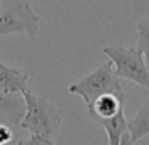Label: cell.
<instances>
[{
	"label": "cell",
	"mask_w": 149,
	"mask_h": 145,
	"mask_svg": "<svg viewBox=\"0 0 149 145\" xmlns=\"http://www.w3.org/2000/svg\"><path fill=\"white\" fill-rule=\"evenodd\" d=\"M24 115L19 121V128L26 129L31 135H42L53 139L61 128V113L56 105L45 96L32 93L31 89L23 91Z\"/></svg>",
	"instance_id": "cell-1"
},
{
	"label": "cell",
	"mask_w": 149,
	"mask_h": 145,
	"mask_svg": "<svg viewBox=\"0 0 149 145\" xmlns=\"http://www.w3.org/2000/svg\"><path fill=\"white\" fill-rule=\"evenodd\" d=\"M103 54L109 59L114 74L120 80H128L149 91V67L136 46L107 45L103 48Z\"/></svg>",
	"instance_id": "cell-2"
},
{
	"label": "cell",
	"mask_w": 149,
	"mask_h": 145,
	"mask_svg": "<svg viewBox=\"0 0 149 145\" xmlns=\"http://www.w3.org/2000/svg\"><path fill=\"white\" fill-rule=\"evenodd\" d=\"M40 16L24 0H0V37L26 34L34 37L40 29Z\"/></svg>",
	"instance_id": "cell-3"
},
{
	"label": "cell",
	"mask_w": 149,
	"mask_h": 145,
	"mask_svg": "<svg viewBox=\"0 0 149 145\" xmlns=\"http://www.w3.org/2000/svg\"><path fill=\"white\" fill-rule=\"evenodd\" d=\"M117 89H122V83H120V78L114 74L112 64L107 61L103 65H100L96 70L84 77L82 80L72 83L68 88V93L82 97L85 105H88L98 96Z\"/></svg>",
	"instance_id": "cell-4"
},
{
	"label": "cell",
	"mask_w": 149,
	"mask_h": 145,
	"mask_svg": "<svg viewBox=\"0 0 149 145\" xmlns=\"http://www.w3.org/2000/svg\"><path fill=\"white\" fill-rule=\"evenodd\" d=\"M123 100H125L123 89H117L98 96L91 104H88L87 109L90 112V116L98 123L100 120L114 116L120 110H123Z\"/></svg>",
	"instance_id": "cell-5"
},
{
	"label": "cell",
	"mask_w": 149,
	"mask_h": 145,
	"mask_svg": "<svg viewBox=\"0 0 149 145\" xmlns=\"http://www.w3.org/2000/svg\"><path fill=\"white\" fill-rule=\"evenodd\" d=\"M23 93H3L0 91V123L18 128L24 115Z\"/></svg>",
	"instance_id": "cell-6"
},
{
	"label": "cell",
	"mask_w": 149,
	"mask_h": 145,
	"mask_svg": "<svg viewBox=\"0 0 149 145\" xmlns=\"http://www.w3.org/2000/svg\"><path fill=\"white\" fill-rule=\"evenodd\" d=\"M98 124L104 128L107 134V142L111 145L130 144V132H128V120L125 116V110H120L114 116L100 120Z\"/></svg>",
	"instance_id": "cell-7"
},
{
	"label": "cell",
	"mask_w": 149,
	"mask_h": 145,
	"mask_svg": "<svg viewBox=\"0 0 149 145\" xmlns=\"http://www.w3.org/2000/svg\"><path fill=\"white\" fill-rule=\"evenodd\" d=\"M29 75L13 69L0 61V91L3 93H23L27 88Z\"/></svg>",
	"instance_id": "cell-8"
},
{
	"label": "cell",
	"mask_w": 149,
	"mask_h": 145,
	"mask_svg": "<svg viewBox=\"0 0 149 145\" xmlns=\"http://www.w3.org/2000/svg\"><path fill=\"white\" fill-rule=\"evenodd\" d=\"M128 132L130 144H135L149 134V99L139 107L138 112L128 121Z\"/></svg>",
	"instance_id": "cell-9"
},
{
	"label": "cell",
	"mask_w": 149,
	"mask_h": 145,
	"mask_svg": "<svg viewBox=\"0 0 149 145\" xmlns=\"http://www.w3.org/2000/svg\"><path fill=\"white\" fill-rule=\"evenodd\" d=\"M136 32H138V45H136V48L143 53L144 61L149 67V18L139 21L136 24Z\"/></svg>",
	"instance_id": "cell-10"
},
{
	"label": "cell",
	"mask_w": 149,
	"mask_h": 145,
	"mask_svg": "<svg viewBox=\"0 0 149 145\" xmlns=\"http://www.w3.org/2000/svg\"><path fill=\"white\" fill-rule=\"evenodd\" d=\"M10 142H13V129L10 124L0 123V145L10 144Z\"/></svg>",
	"instance_id": "cell-11"
},
{
	"label": "cell",
	"mask_w": 149,
	"mask_h": 145,
	"mask_svg": "<svg viewBox=\"0 0 149 145\" xmlns=\"http://www.w3.org/2000/svg\"><path fill=\"white\" fill-rule=\"evenodd\" d=\"M19 144H27V145H52L55 144L53 139H47V137H42V135H31L27 140H21Z\"/></svg>",
	"instance_id": "cell-12"
}]
</instances>
